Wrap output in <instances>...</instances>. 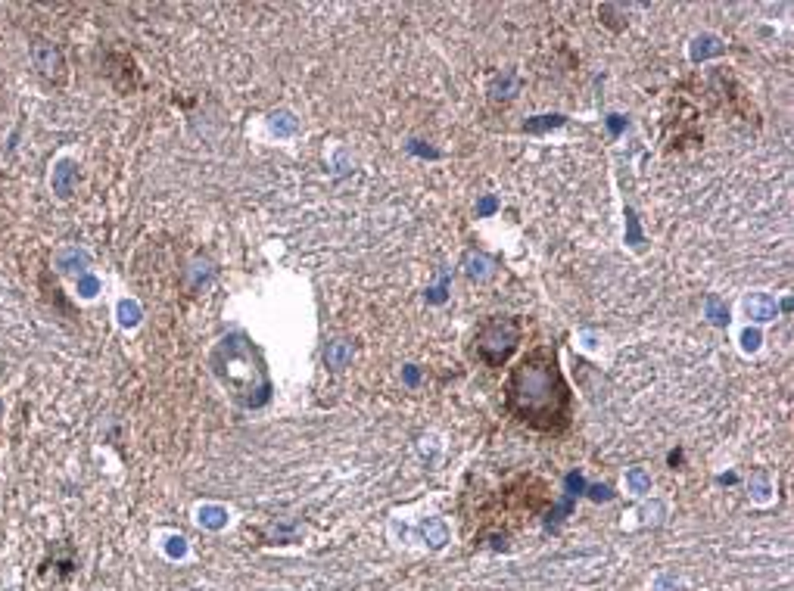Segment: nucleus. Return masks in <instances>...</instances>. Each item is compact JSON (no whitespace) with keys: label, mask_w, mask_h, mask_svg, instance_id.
I'll use <instances>...</instances> for the list:
<instances>
[{"label":"nucleus","mask_w":794,"mask_h":591,"mask_svg":"<svg viewBox=\"0 0 794 591\" xmlns=\"http://www.w3.org/2000/svg\"><path fill=\"white\" fill-rule=\"evenodd\" d=\"M723 53H726V44L716 38V34H698V38L691 41V47H688L691 63H704V59L723 56Z\"/></svg>","instance_id":"nucleus-9"},{"label":"nucleus","mask_w":794,"mask_h":591,"mask_svg":"<svg viewBox=\"0 0 794 591\" xmlns=\"http://www.w3.org/2000/svg\"><path fill=\"white\" fill-rule=\"evenodd\" d=\"M583 492H586V476L579 473V470H570V473L564 476V495H570V498H579Z\"/></svg>","instance_id":"nucleus-24"},{"label":"nucleus","mask_w":794,"mask_h":591,"mask_svg":"<svg viewBox=\"0 0 794 591\" xmlns=\"http://www.w3.org/2000/svg\"><path fill=\"white\" fill-rule=\"evenodd\" d=\"M492 259H486V255H480V252H467V259H464V271H467V277L471 280H486V277H492Z\"/></svg>","instance_id":"nucleus-15"},{"label":"nucleus","mask_w":794,"mask_h":591,"mask_svg":"<svg viewBox=\"0 0 794 591\" xmlns=\"http://www.w3.org/2000/svg\"><path fill=\"white\" fill-rule=\"evenodd\" d=\"M508 414L536 433L561 436L574 423V389L554 346H539L511 367L505 380Z\"/></svg>","instance_id":"nucleus-1"},{"label":"nucleus","mask_w":794,"mask_h":591,"mask_svg":"<svg viewBox=\"0 0 794 591\" xmlns=\"http://www.w3.org/2000/svg\"><path fill=\"white\" fill-rule=\"evenodd\" d=\"M654 591H679V579L673 572H661L654 579Z\"/></svg>","instance_id":"nucleus-27"},{"label":"nucleus","mask_w":794,"mask_h":591,"mask_svg":"<svg viewBox=\"0 0 794 591\" xmlns=\"http://www.w3.org/2000/svg\"><path fill=\"white\" fill-rule=\"evenodd\" d=\"M141 318H143V308H141V302L138 299H118L116 302V321H118V327H125V330H134L141 324Z\"/></svg>","instance_id":"nucleus-11"},{"label":"nucleus","mask_w":794,"mask_h":591,"mask_svg":"<svg viewBox=\"0 0 794 591\" xmlns=\"http://www.w3.org/2000/svg\"><path fill=\"white\" fill-rule=\"evenodd\" d=\"M408 153H414V156H427V159H439V156H442L439 150H433V147H424L421 140H412V143H408Z\"/></svg>","instance_id":"nucleus-29"},{"label":"nucleus","mask_w":794,"mask_h":591,"mask_svg":"<svg viewBox=\"0 0 794 591\" xmlns=\"http://www.w3.org/2000/svg\"><path fill=\"white\" fill-rule=\"evenodd\" d=\"M626 243L636 246V250H642V243H645L642 230H638V218H636L633 209H626Z\"/></svg>","instance_id":"nucleus-22"},{"label":"nucleus","mask_w":794,"mask_h":591,"mask_svg":"<svg viewBox=\"0 0 794 591\" xmlns=\"http://www.w3.org/2000/svg\"><path fill=\"white\" fill-rule=\"evenodd\" d=\"M402 380H405V386H417V383H421V371H417V364H405L402 367Z\"/></svg>","instance_id":"nucleus-32"},{"label":"nucleus","mask_w":794,"mask_h":591,"mask_svg":"<svg viewBox=\"0 0 794 591\" xmlns=\"http://www.w3.org/2000/svg\"><path fill=\"white\" fill-rule=\"evenodd\" d=\"M193 517L203 529H212V533H221V529L230 523V510L225 508V504H212V501L200 504V508L193 510Z\"/></svg>","instance_id":"nucleus-8"},{"label":"nucleus","mask_w":794,"mask_h":591,"mask_svg":"<svg viewBox=\"0 0 794 591\" xmlns=\"http://www.w3.org/2000/svg\"><path fill=\"white\" fill-rule=\"evenodd\" d=\"M268 131L275 137H280V140H284V137H293L296 131H300V118L290 113V109H278V113L268 115Z\"/></svg>","instance_id":"nucleus-12"},{"label":"nucleus","mask_w":794,"mask_h":591,"mask_svg":"<svg viewBox=\"0 0 794 591\" xmlns=\"http://www.w3.org/2000/svg\"><path fill=\"white\" fill-rule=\"evenodd\" d=\"M75 289H78L81 299H93V296L100 293V280L93 277V274H81V277L75 280Z\"/></svg>","instance_id":"nucleus-25"},{"label":"nucleus","mask_w":794,"mask_h":591,"mask_svg":"<svg viewBox=\"0 0 794 591\" xmlns=\"http://www.w3.org/2000/svg\"><path fill=\"white\" fill-rule=\"evenodd\" d=\"M517 88H520L517 75L511 72V68H505V72H502V75H495V78H492V84H489V93H492L495 100H499V97H514V93H517Z\"/></svg>","instance_id":"nucleus-16"},{"label":"nucleus","mask_w":794,"mask_h":591,"mask_svg":"<svg viewBox=\"0 0 794 591\" xmlns=\"http://www.w3.org/2000/svg\"><path fill=\"white\" fill-rule=\"evenodd\" d=\"M567 122V115L561 113H549V115H533L524 122V131L526 134H545V131H554V128H561Z\"/></svg>","instance_id":"nucleus-14"},{"label":"nucleus","mask_w":794,"mask_h":591,"mask_svg":"<svg viewBox=\"0 0 794 591\" xmlns=\"http://www.w3.org/2000/svg\"><path fill=\"white\" fill-rule=\"evenodd\" d=\"M499 209H502L499 196H483V200L477 202V218H489V215H495Z\"/></svg>","instance_id":"nucleus-26"},{"label":"nucleus","mask_w":794,"mask_h":591,"mask_svg":"<svg viewBox=\"0 0 794 591\" xmlns=\"http://www.w3.org/2000/svg\"><path fill=\"white\" fill-rule=\"evenodd\" d=\"M417 538L430 548V551H439V548L449 545V526L442 517H424L417 523Z\"/></svg>","instance_id":"nucleus-6"},{"label":"nucleus","mask_w":794,"mask_h":591,"mask_svg":"<svg viewBox=\"0 0 794 591\" xmlns=\"http://www.w3.org/2000/svg\"><path fill=\"white\" fill-rule=\"evenodd\" d=\"M75 184H78V162L69 156H59L54 162V171H50V190H54L59 200H69Z\"/></svg>","instance_id":"nucleus-4"},{"label":"nucleus","mask_w":794,"mask_h":591,"mask_svg":"<svg viewBox=\"0 0 794 591\" xmlns=\"http://www.w3.org/2000/svg\"><path fill=\"white\" fill-rule=\"evenodd\" d=\"M738 342H741V352L754 355V352H760V342H763V336H760L757 327H745V330H741V336H738Z\"/></svg>","instance_id":"nucleus-23"},{"label":"nucleus","mask_w":794,"mask_h":591,"mask_svg":"<svg viewBox=\"0 0 794 591\" xmlns=\"http://www.w3.org/2000/svg\"><path fill=\"white\" fill-rule=\"evenodd\" d=\"M750 498H754L757 504L773 501V479L766 473H757L754 479H750Z\"/></svg>","instance_id":"nucleus-19"},{"label":"nucleus","mask_w":794,"mask_h":591,"mask_svg":"<svg viewBox=\"0 0 794 591\" xmlns=\"http://www.w3.org/2000/svg\"><path fill=\"white\" fill-rule=\"evenodd\" d=\"M667 461H670V467L676 470V464H682V451H670V458H667Z\"/></svg>","instance_id":"nucleus-34"},{"label":"nucleus","mask_w":794,"mask_h":591,"mask_svg":"<svg viewBox=\"0 0 794 591\" xmlns=\"http://www.w3.org/2000/svg\"><path fill=\"white\" fill-rule=\"evenodd\" d=\"M209 364L237 405L262 408L271 399V380L265 374L262 355L243 333H230V336L218 339V346L209 355Z\"/></svg>","instance_id":"nucleus-2"},{"label":"nucleus","mask_w":794,"mask_h":591,"mask_svg":"<svg viewBox=\"0 0 794 591\" xmlns=\"http://www.w3.org/2000/svg\"><path fill=\"white\" fill-rule=\"evenodd\" d=\"M626 492H633V495H648V492H651V473H648L645 467L626 470Z\"/></svg>","instance_id":"nucleus-18"},{"label":"nucleus","mask_w":794,"mask_h":591,"mask_svg":"<svg viewBox=\"0 0 794 591\" xmlns=\"http://www.w3.org/2000/svg\"><path fill=\"white\" fill-rule=\"evenodd\" d=\"M520 336H524V327H520L517 318H511V314H492V318H486L474 333V352L483 364L502 367L514 355Z\"/></svg>","instance_id":"nucleus-3"},{"label":"nucleus","mask_w":794,"mask_h":591,"mask_svg":"<svg viewBox=\"0 0 794 591\" xmlns=\"http://www.w3.org/2000/svg\"><path fill=\"white\" fill-rule=\"evenodd\" d=\"M352 355H355V349H352V342H346V339H334L324 349V361H327L330 371H343V367L352 361Z\"/></svg>","instance_id":"nucleus-10"},{"label":"nucleus","mask_w":794,"mask_h":591,"mask_svg":"<svg viewBox=\"0 0 794 591\" xmlns=\"http://www.w3.org/2000/svg\"><path fill=\"white\" fill-rule=\"evenodd\" d=\"M433 451H437V436H427V439H421V458L427 461V464H433Z\"/></svg>","instance_id":"nucleus-31"},{"label":"nucleus","mask_w":794,"mask_h":591,"mask_svg":"<svg viewBox=\"0 0 794 591\" xmlns=\"http://www.w3.org/2000/svg\"><path fill=\"white\" fill-rule=\"evenodd\" d=\"M579 339H583V346L589 349V352H595V349H599V336H595V333H583Z\"/></svg>","instance_id":"nucleus-33"},{"label":"nucleus","mask_w":794,"mask_h":591,"mask_svg":"<svg viewBox=\"0 0 794 591\" xmlns=\"http://www.w3.org/2000/svg\"><path fill=\"white\" fill-rule=\"evenodd\" d=\"M54 264L63 274H88V264H91V255L84 252V250H78V246H63V250H59L56 255H54Z\"/></svg>","instance_id":"nucleus-7"},{"label":"nucleus","mask_w":794,"mask_h":591,"mask_svg":"<svg viewBox=\"0 0 794 591\" xmlns=\"http://www.w3.org/2000/svg\"><path fill=\"white\" fill-rule=\"evenodd\" d=\"M608 131H611L614 137H620L623 131H626V115H617V113H611V115H608Z\"/></svg>","instance_id":"nucleus-30"},{"label":"nucleus","mask_w":794,"mask_h":591,"mask_svg":"<svg viewBox=\"0 0 794 591\" xmlns=\"http://www.w3.org/2000/svg\"><path fill=\"white\" fill-rule=\"evenodd\" d=\"M0 414H4V401H0Z\"/></svg>","instance_id":"nucleus-36"},{"label":"nucleus","mask_w":794,"mask_h":591,"mask_svg":"<svg viewBox=\"0 0 794 591\" xmlns=\"http://www.w3.org/2000/svg\"><path fill=\"white\" fill-rule=\"evenodd\" d=\"M162 554H166L168 560H187V554H190V545H187L184 535L172 533V535L162 538Z\"/></svg>","instance_id":"nucleus-17"},{"label":"nucleus","mask_w":794,"mask_h":591,"mask_svg":"<svg viewBox=\"0 0 794 591\" xmlns=\"http://www.w3.org/2000/svg\"><path fill=\"white\" fill-rule=\"evenodd\" d=\"M720 483H723V485H732V483H736V473H723Z\"/></svg>","instance_id":"nucleus-35"},{"label":"nucleus","mask_w":794,"mask_h":591,"mask_svg":"<svg viewBox=\"0 0 794 591\" xmlns=\"http://www.w3.org/2000/svg\"><path fill=\"white\" fill-rule=\"evenodd\" d=\"M704 314H707V321H711L713 327H729V321H732L729 318V305H726L716 293H711V296L704 299Z\"/></svg>","instance_id":"nucleus-13"},{"label":"nucleus","mask_w":794,"mask_h":591,"mask_svg":"<svg viewBox=\"0 0 794 591\" xmlns=\"http://www.w3.org/2000/svg\"><path fill=\"white\" fill-rule=\"evenodd\" d=\"M449 284H452V274L449 271H442V280L433 289H427V302L430 305H442L449 299Z\"/></svg>","instance_id":"nucleus-21"},{"label":"nucleus","mask_w":794,"mask_h":591,"mask_svg":"<svg viewBox=\"0 0 794 591\" xmlns=\"http://www.w3.org/2000/svg\"><path fill=\"white\" fill-rule=\"evenodd\" d=\"M741 308H745V314L754 324H766V321H773L775 314H779V302H775L770 293H750V296H745Z\"/></svg>","instance_id":"nucleus-5"},{"label":"nucleus","mask_w":794,"mask_h":591,"mask_svg":"<svg viewBox=\"0 0 794 591\" xmlns=\"http://www.w3.org/2000/svg\"><path fill=\"white\" fill-rule=\"evenodd\" d=\"M574 501H576V498H570V495H564V498H561L558 504H551L549 517H545V526H549V529H558L561 520L570 517V510H574Z\"/></svg>","instance_id":"nucleus-20"},{"label":"nucleus","mask_w":794,"mask_h":591,"mask_svg":"<svg viewBox=\"0 0 794 591\" xmlns=\"http://www.w3.org/2000/svg\"><path fill=\"white\" fill-rule=\"evenodd\" d=\"M586 492H589V498H592V501H599V504H601V501H611V498H614L611 485H601V483H599V485H586Z\"/></svg>","instance_id":"nucleus-28"}]
</instances>
